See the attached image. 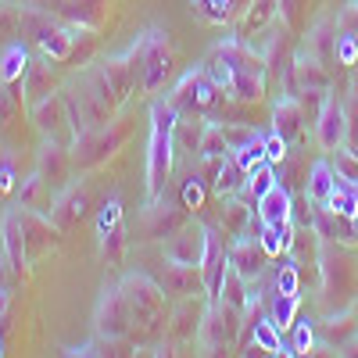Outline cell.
Wrapping results in <instances>:
<instances>
[{"mask_svg":"<svg viewBox=\"0 0 358 358\" xmlns=\"http://www.w3.org/2000/svg\"><path fill=\"white\" fill-rule=\"evenodd\" d=\"M176 122L179 111L169 101L151 104V140H147V201H158L169 172H172V151H176Z\"/></svg>","mask_w":358,"mask_h":358,"instance_id":"cell-1","label":"cell"},{"mask_svg":"<svg viewBox=\"0 0 358 358\" xmlns=\"http://www.w3.org/2000/svg\"><path fill=\"white\" fill-rule=\"evenodd\" d=\"M129 69H133V79L140 72V86L147 94H158L165 86L169 72H172V47H169V33L162 29H147L143 40L136 43V50L129 54Z\"/></svg>","mask_w":358,"mask_h":358,"instance_id":"cell-2","label":"cell"},{"mask_svg":"<svg viewBox=\"0 0 358 358\" xmlns=\"http://www.w3.org/2000/svg\"><path fill=\"white\" fill-rule=\"evenodd\" d=\"M94 326L101 341H118L129 330V305L122 287H104L97 297V312H94Z\"/></svg>","mask_w":358,"mask_h":358,"instance_id":"cell-3","label":"cell"},{"mask_svg":"<svg viewBox=\"0 0 358 358\" xmlns=\"http://www.w3.org/2000/svg\"><path fill=\"white\" fill-rule=\"evenodd\" d=\"M226 273H229V251L222 248V236L219 229L204 226V258H201V287L204 294L219 301L222 297V283H226Z\"/></svg>","mask_w":358,"mask_h":358,"instance_id":"cell-4","label":"cell"},{"mask_svg":"<svg viewBox=\"0 0 358 358\" xmlns=\"http://www.w3.org/2000/svg\"><path fill=\"white\" fill-rule=\"evenodd\" d=\"M118 287H122V294H126L129 315H136V319H155V315L162 312L165 287H162V283H155L151 276H143V273H129Z\"/></svg>","mask_w":358,"mask_h":358,"instance_id":"cell-5","label":"cell"},{"mask_svg":"<svg viewBox=\"0 0 358 358\" xmlns=\"http://www.w3.org/2000/svg\"><path fill=\"white\" fill-rule=\"evenodd\" d=\"M315 140L322 151H337L348 140V108L337 97H322V108L315 115Z\"/></svg>","mask_w":358,"mask_h":358,"instance_id":"cell-6","label":"cell"},{"mask_svg":"<svg viewBox=\"0 0 358 358\" xmlns=\"http://www.w3.org/2000/svg\"><path fill=\"white\" fill-rule=\"evenodd\" d=\"M236 315H241V308H233L226 301H212V308L204 312V322H201V344L208 351H222L236 330Z\"/></svg>","mask_w":358,"mask_h":358,"instance_id":"cell-7","label":"cell"},{"mask_svg":"<svg viewBox=\"0 0 358 358\" xmlns=\"http://www.w3.org/2000/svg\"><path fill=\"white\" fill-rule=\"evenodd\" d=\"M169 265H183V268H201L204 258V226L197 229H176L165 244Z\"/></svg>","mask_w":358,"mask_h":358,"instance_id":"cell-8","label":"cell"},{"mask_svg":"<svg viewBox=\"0 0 358 358\" xmlns=\"http://www.w3.org/2000/svg\"><path fill=\"white\" fill-rule=\"evenodd\" d=\"M50 94H57V79H54V69H50V57L43 54L40 62H29V69L22 76V101H25V108H33Z\"/></svg>","mask_w":358,"mask_h":358,"instance_id":"cell-9","label":"cell"},{"mask_svg":"<svg viewBox=\"0 0 358 358\" xmlns=\"http://www.w3.org/2000/svg\"><path fill=\"white\" fill-rule=\"evenodd\" d=\"M29 115H33L36 129H40L47 140H57V143H65V140H69V136H62V126L69 122V108H65V97H62V94L43 97L40 104L29 108Z\"/></svg>","mask_w":358,"mask_h":358,"instance_id":"cell-10","label":"cell"},{"mask_svg":"<svg viewBox=\"0 0 358 358\" xmlns=\"http://www.w3.org/2000/svg\"><path fill=\"white\" fill-rule=\"evenodd\" d=\"M265 248H262V241L258 236H251V233H241L236 236V244L229 248V265L241 273L244 280H255V276H262V265H265Z\"/></svg>","mask_w":358,"mask_h":358,"instance_id":"cell-11","label":"cell"},{"mask_svg":"<svg viewBox=\"0 0 358 358\" xmlns=\"http://www.w3.org/2000/svg\"><path fill=\"white\" fill-rule=\"evenodd\" d=\"M115 143H118V136L108 133V126H101V129H86V133L76 136V162H79L83 169L97 165V162H104V158L115 151Z\"/></svg>","mask_w":358,"mask_h":358,"instance_id":"cell-12","label":"cell"},{"mask_svg":"<svg viewBox=\"0 0 358 358\" xmlns=\"http://www.w3.org/2000/svg\"><path fill=\"white\" fill-rule=\"evenodd\" d=\"M83 215H86V194L79 187H65L50 204V226L54 229H72L83 222Z\"/></svg>","mask_w":358,"mask_h":358,"instance_id":"cell-13","label":"cell"},{"mask_svg":"<svg viewBox=\"0 0 358 358\" xmlns=\"http://www.w3.org/2000/svg\"><path fill=\"white\" fill-rule=\"evenodd\" d=\"M273 129L287 140V143H297L305 140V108L297 97H283L273 111Z\"/></svg>","mask_w":358,"mask_h":358,"instance_id":"cell-14","label":"cell"},{"mask_svg":"<svg viewBox=\"0 0 358 358\" xmlns=\"http://www.w3.org/2000/svg\"><path fill=\"white\" fill-rule=\"evenodd\" d=\"M258 219H262V226L290 222V219H294V197H290V187L276 183L273 190H265V194L258 197Z\"/></svg>","mask_w":358,"mask_h":358,"instance_id":"cell-15","label":"cell"},{"mask_svg":"<svg viewBox=\"0 0 358 358\" xmlns=\"http://www.w3.org/2000/svg\"><path fill=\"white\" fill-rule=\"evenodd\" d=\"M334 190H337V172H334V162H326V158H319V162H312V169H308V183H305V197L312 201V204H330V197H334Z\"/></svg>","mask_w":358,"mask_h":358,"instance_id":"cell-16","label":"cell"},{"mask_svg":"<svg viewBox=\"0 0 358 358\" xmlns=\"http://www.w3.org/2000/svg\"><path fill=\"white\" fill-rule=\"evenodd\" d=\"M4 255L15 273H25V222L15 208L4 212Z\"/></svg>","mask_w":358,"mask_h":358,"instance_id":"cell-17","label":"cell"},{"mask_svg":"<svg viewBox=\"0 0 358 358\" xmlns=\"http://www.w3.org/2000/svg\"><path fill=\"white\" fill-rule=\"evenodd\" d=\"M76 40H79V33H76V29H69V25H50L47 29V33L36 40V47L50 57V62H69V57H72V47H76Z\"/></svg>","mask_w":358,"mask_h":358,"instance_id":"cell-18","label":"cell"},{"mask_svg":"<svg viewBox=\"0 0 358 358\" xmlns=\"http://www.w3.org/2000/svg\"><path fill=\"white\" fill-rule=\"evenodd\" d=\"M43 179H47V187H62L65 183V176H69V155H65V143H57L50 140L43 151H40V169H36Z\"/></svg>","mask_w":358,"mask_h":358,"instance_id":"cell-19","label":"cell"},{"mask_svg":"<svg viewBox=\"0 0 358 358\" xmlns=\"http://www.w3.org/2000/svg\"><path fill=\"white\" fill-rule=\"evenodd\" d=\"M276 183H280V176H276V165H273V162H262V165H258L255 172H248L244 187L236 190L233 197H236V201H244V204H251V201L258 204V197H262L265 190H273Z\"/></svg>","mask_w":358,"mask_h":358,"instance_id":"cell-20","label":"cell"},{"mask_svg":"<svg viewBox=\"0 0 358 358\" xmlns=\"http://www.w3.org/2000/svg\"><path fill=\"white\" fill-rule=\"evenodd\" d=\"M251 341H255L265 355H297V351H294V344H283V330L276 326V319H273V315H262V319L255 322Z\"/></svg>","mask_w":358,"mask_h":358,"instance_id":"cell-21","label":"cell"},{"mask_svg":"<svg viewBox=\"0 0 358 358\" xmlns=\"http://www.w3.org/2000/svg\"><path fill=\"white\" fill-rule=\"evenodd\" d=\"M280 15V0H251V8L244 11V18H241V40H248V36H255V33H262V29L268 25Z\"/></svg>","mask_w":358,"mask_h":358,"instance_id":"cell-22","label":"cell"},{"mask_svg":"<svg viewBox=\"0 0 358 358\" xmlns=\"http://www.w3.org/2000/svg\"><path fill=\"white\" fill-rule=\"evenodd\" d=\"M25 69H29V50H25V43L11 40V43L0 47V83H18V79L25 76Z\"/></svg>","mask_w":358,"mask_h":358,"instance_id":"cell-23","label":"cell"},{"mask_svg":"<svg viewBox=\"0 0 358 358\" xmlns=\"http://www.w3.org/2000/svg\"><path fill=\"white\" fill-rule=\"evenodd\" d=\"M258 241H262V248H265L268 258H280V255L294 251L297 236H294V226H290V222H276V226H262Z\"/></svg>","mask_w":358,"mask_h":358,"instance_id":"cell-24","label":"cell"},{"mask_svg":"<svg viewBox=\"0 0 358 358\" xmlns=\"http://www.w3.org/2000/svg\"><path fill=\"white\" fill-rule=\"evenodd\" d=\"M244 179H248V172L233 162V155H226V158L215 162V183H212V187H215L219 197H233L236 190L244 187Z\"/></svg>","mask_w":358,"mask_h":358,"instance_id":"cell-25","label":"cell"},{"mask_svg":"<svg viewBox=\"0 0 358 358\" xmlns=\"http://www.w3.org/2000/svg\"><path fill=\"white\" fill-rule=\"evenodd\" d=\"M197 155H201V162H219V158L229 155V143H226L222 126L204 122V129H201V143H197Z\"/></svg>","mask_w":358,"mask_h":358,"instance_id":"cell-26","label":"cell"},{"mask_svg":"<svg viewBox=\"0 0 358 358\" xmlns=\"http://www.w3.org/2000/svg\"><path fill=\"white\" fill-rule=\"evenodd\" d=\"M197 83H201V69H190L183 79L176 83V90H172V94H169V104H172L179 115L197 108Z\"/></svg>","mask_w":358,"mask_h":358,"instance_id":"cell-27","label":"cell"},{"mask_svg":"<svg viewBox=\"0 0 358 358\" xmlns=\"http://www.w3.org/2000/svg\"><path fill=\"white\" fill-rule=\"evenodd\" d=\"M43 187H47V179H43L40 172L25 176V179H22V187H18V208L40 212V208H43Z\"/></svg>","mask_w":358,"mask_h":358,"instance_id":"cell-28","label":"cell"},{"mask_svg":"<svg viewBox=\"0 0 358 358\" xmlns=\"http://www.w3.org/2000/svg\"><path fill=\"white\" fill-rule=\"evenodd\" d=\"M229 155H233V162L241 165L244 172H255L265 162V133H258L255 140H248L244 147H236V151H229Z\"/></svg>","mask_w":358,"mask_h":358,"instance_id":"cell-29","label":"cell"},{"mask_svg":"<svg viewBox=\"0 0 358 358\" xmlns=\"http://www.w3.org/2000/svg\"><path fill=\"white\" fill-rule=\"evenodd\" d=\"M273 319L280 330H290L297 322V294H273Z\"/></svg>","mask_w":358,"mask_h":358,"instance_id":"cell-30","label":"cell"},{"mask_svg":"<svg viewBox=\"0 0 358 358\" xmlns=\"http://www.w3.org/2000/svg\"><path fill=\"white\" fill-rule=\"evenodd\" d=\"M233 0H194V15L204 22H226Z\"/></svg>","mask_w":358,"mask_h":358,"instance_id":"cell-31","label":"cell"},{"mask_svg":"<svg viewBox=\"0 0 358 358\" xmlns=\"http://www.w3.org/2000/svg\"><path fill=\"white\" fill-rule=\"evenodd\" d=\"M334 172L344 179V183H355L358 187V155L337 147V151H334Z\"/></svg>","mask_w":358,"mask_h":358,"instance_id":"cell-32","label":"cell"},{"mask_svg":"<svg viewBox=\"0 0 358 358\" xmlns=\"http://www.w3.org/2000/svg\"><path fill=\"white\" fill-rule=\"evenodd\" d=\"M115 226H122V201H118V197H111V201L101 208V215H97V236L111 233Z\"/></svg>","mask_w":358,"mask_h":358,"instance_id":"cell-33","label":"cell"},{"mask_svg":"<svg viewBox=\"0 0 358 358\" xmlns=\"http://www.w3.org/2000/svg\"><path fill=\"white\" fill-rule=\"evenodd\" d=\"M18 115V94L15 83H0V126H11Z\"/></svg>","mask_w":358,"mask_h":358,"instance_id":"cell-34","label":"cell"},{"mask_svg":"<svg viewBox=\"0 0 358 358\" xmlns=\"http://www.w3.org/2000/svg\"><path fill=\"white\" fill-rule=\"evenodd\" d=\"M122 248H126V236H122V226H115L111 233H104L101 236V255H104V262H118L122 258Z\"/></svg>","mask_w":358,"mask_h":358,"instance_id":"cell-35","label":"cell"},{"mask_svg":"<svg viewBox=\"0 0 358 358\" xmlns=\"http://www.w3.org/2000/svg\"><path fill=\"white\" fill-rule=\"evenodd\" d=\"M334 54H337L341 65H355V62H358V36H355V33L334 36Z\"/></svg>","mask_w":358,"mask_h":358,"instance_id":"cell-36","label":"cell"},{"mask_svg":"<svg viewBox=\"0 0 358 358\" xmlns=\"http://www.w3.org/2000/svg\"><path fill=\"white\" fill-rule=\"evenodd\" d=\"M297 287H301V276H297V265L287 258L276 268V294H297Z\"/></svg>","mask_w":358,"mask_h":358,"instance_id":"cell-37","label":"cell"},{"mask_svg":"<svg viewBox=\"0 0 358 358\" xmlns=\"http://www.w3.org/2000/svg\"><path fill=\"white\" fill-rule=\"evenodd\" d=\"M287 140L273 129V133H265V162H273V165H283L287 162Z\"/></svg>","mask_w":358,"mask_h":358,"instance_id":"cell-38","label":"cell"},{"mask_svg":"<svg viewBox=\"0 0 358 358\" xmlns=\"http://www.w3.org/2000/svg\"><path fill=\"white\" fill-rule=\"evenodd\" d=\"M294 351L297 355H308L312 348H315V334H312V326L308 322H294Z\"/></svg>","mask_w":358,"mask_h":358,"instance_id":"cell-39","label":"cell"},{"mask_svg":"<svg viewBox=\"0 0 358 358\" xmlns=\"http://www.w3.org/2000/svg\"><path fill=\"white\" fill-rule=\"evenodd\" d=\"M222 133H226L229 151H236V147H244L248 140H255V136H258V129H255V126H222Z\"/></svg>","mask_w":358,"mask_h":358,"instance_id":"cell-40","label":"cell"},{"mask_svg":"<svg viewBox=\"0 0 358 358\" xmlns=\"http://www.w3.org/2000/svg\"><path fill=\"white\" fill-rule=\"evenodd\" d=\"M244 212H248V208H244V201H233V204L226 208V219H222V229H233L236 236H241V233H244Z\"/></svg>","mask_w":358,"mask_h":358,"instance_id":"cell-41","label":"cell"},{"mask_svg":"<svg viewBox=\"0 0 358 358\" xmlns=\"http://www.w3.org/2000/svg\"><path fill=\"white\" fill-rule=\"evenodd\" d=\"M15 179H18L15 162L4 158V162H0V194H11V190H15Z\"/></svg>","mask_w":358,"mask_h":358,"instance_id":"cell-42","label":"cell"},{"mask_svg":"<svg viewBox=\"0 0 358 358\" xmlns=\"http://www.w3.org/2000/svg\"><path fill=\"white\" fill-rule=\"evenodd\" d=\"M183 204L187 208H201L204 204V187L197 183V179H190V183L183 187Z\"/></svg>","mask_w":358,"mask_h":358,"instance_id":"cell-43","label":"cell"},{"mask_svg":"<svg viewBox=\"0 0 358 358\" xmlns=\"http://www.w3.org/2000/svg\"><path fill=\"white\" fill-rule=\"evenodd\" d=\"M297 8H301V0H280V15H283V22L290 29L297 25Z\"/></svg>","mask_w":358,"mask_h":358,"instance_id":"cell-44","label":"cell"},{"mask_svg":"<svg viewBox=\"0 0 358 358\" xmlns=\"http://www.w3.org/2000/svg\"><path fill=\"white\" fill-rule=\"evenodd\" d=\"M8 268H11L8 255H0V287H4V290H11V276H8ZM11 273H15V268H11Z\"/></svg>","mask_w":358,"mask_h":358,"instance_id":"cell-45","label":"cell"},{"mask_svg":"<svg viewBox=\"0 0 358 358\" xmlns=\"http://www.w3.org/2000/svg\"><path fill=\"white\" fill-rule=\"evenodd\" d=\"M8 301H11V290L0 287V322H4V312H8Z\"/></svg>","mask_w":358,"mask_h":358,"instance_id":"cell-46","label":"cell"},{"mask_svg":"<svg viewBox=\"0 0 358 358\" xmlns=\"http://www.w3.org/2000/svg\"><path fill=\"white\" fill-rule=\"evenodd\" d=\"M348 222H351V241H358V212H355Z\"/></svg>","mask_w":358,"mask_h":358,"instance_id":"cell-47","label":"cell"},{"mask_svg":"<svg viewBox=\"0 0 358 358\" xmlns=\"http://www.w3.org/2000/svg\"><path fill=\"white\" fill-rule=\"evenodd\" d=\"M4 158H8V151H4V147H0V162H4Z\"/></svg>","mask_w":358,"mask_h":358,"instance_id":"cell-48","label":"cell"},{"mask_svg":"<svg viewBox=\"0 0 358 358\" xmlns=\"http://www.w3.org/2000/svg\"><path fill=\"white\" fill-rule=\"evenodd\" d=\"M0 355H4V344H0Z\"/></svg>","mask_w":358,"mask_h":358,"instance_id":"cell-49","label":"cell"},{"mask_svg":"<svg viewBox=\"0 0 358 358\" xmlns=\"http://www.w3.org/2000/svg\"><path fill=\"white\" fill-rule=\"evenodd\" d=\"M351 151H355V155H358V147H351Z\"/></svg>","mask_w":358,"mask_h":358,"instance_id":"cell-50","label":"cell"}]
</instances>
